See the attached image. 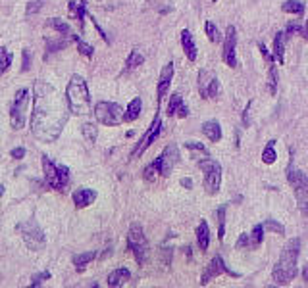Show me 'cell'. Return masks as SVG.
<instances>
[{"label": "cell", "mask_w": 308, "mask_h": 288, "mask_svg": "<svg viewBox=\"0 0 308 288\" xmlns=\"http://www.w3.org/2000/svg\"><path fill=\"white\" fill-rule=\"evenodd\" d=\"M70 106L66 96L44 81L33 85V112H31V131L41 142H54L60 137L64 125L70 117Z\"/></svg>", "instance_id": "6da1fadb"}, {"label": "cell", "mask_w": 308, "mask_h": 288, "mask_svg": "<svg viewBox=\"0 0 308 288\" xmlns=\"http://www.w3.org/2000/svg\"><path fill=\"white\" fill-rule=\"evenodd\" d=\"M299 253H300V238H291L289 242L283 246L277 263L273 265L272 280L275 284H289L291 280L297 277Z\"/></svg>", "instance_id": "7a4b0ae2"}, {"label": "cell", "mask_w": 308, "mask_h": 288, "mask_svg": "<svg viewBox=\"0 0 308 288\" xmlns=\"http://www.w3.org/2000/svg\"><path fill=\"white\" fill-rule=\"evenodd\" d=\"M66 100H68L71 114L75 115L91 114V94H89L87 81L81 75H71L70 83L66 87Z\"/></svg>", "instance_id": "3957f363"}, {"label": "cell", "mask_w": 308, "mask_h": 288, "mask_svg": "<svg viewBox=\"0 0 308 288\" xmlns=\"http://www.w3.org/2000/svg\"><path fill=\"white\" fill-rule=\"evenodd\" d=\"M179 148H177V144H167L166 148L162 150V154H160L152 164L143 169V177H145V181H149V183H154L158 177H167V175L172 173L176 166L179 164Z\"/></svg>", "instance_id": "277c9868"}, {"label": "cell", "mask_w": 308, "mask_h": 288, "mask_svg": "<svg viewBox=\"0 0 308 288\" xmlns=\"http://www.w3.org/2000/svg\"><path fill=\"white\" fill-rule=\"evenodd\" d=\"M287 181L293 186L295 198H297V206L302 215H308V177L300 169L293 167V157L287 167Z\"/></svg>", "instance_id": "5b68a950"}, {"label": "cell", "mask_w": 308, "mask_h": 288, "mask_svg": "<svg viewBox=\"0 0 308 288\" xmlns=\"http://www.w3.org/2000/svg\"><path fill=\"white\" fill-rule=\"evenodd\" d=\"M41 162H43V171H44V181H46V184L58 192L66 190V186L70 184V169L66 166H56L46 154L41 157Z\"/></svg>", "instance_id": "8992f818"}, {"label": "cell", "mask_w": 308, "mask_h": 288, "mask_svg": "<svg viewBox=\"0 0 308 288\" xmlns=\"http://www.w3.org/2000/svg\"><path fill=\"white\" fill-rule=\"evenodd\" d=\"M199 167H201V171H203L204 175V179H203L204 190L208 192L210 196L218 194L220 184H221V166L214 157L206 156L199 159Z\"/></svg>", "instance_id": "52a82bcc"}, {"label": "cell", "mask_w": 308, "mask_h": 288, "mask_svg": "<svg viewBox=\"0 0 308 288\" xmlns=\"http://www.w3.org/2000/svg\"><path fill=\"white\" fill-rule=\"evenodd\" d=\"M127 250L133 253L135 262L139 265H143L149 258V242L139 223H131V227L127 231Z\"/></svg>", "instance_id": "ba28073f"}, {"label": "cell", "mask_w": 308, "mask_h": 288, "mask_svg": "<svg viewBox=\"0 0 308 288\" xmlns=\"http://www.w3.org/2000/svg\"><path fill=\"white\" fill-rule=\"evenodd\" d=\"M29 100H31V90L29 88H19L16 92V98L12 102V112H10V123L16 131L23 129V125H25Z\"/></svg>", "instance_id": "9c48e42d"}, {"label": "cell", "mask_w": 308, "mask_h": 288, "mask_svg": "<svg viewBox=\"0 0 308 288\" xmlns=\"http://www.w3.org/2000/svg\"><path fill=\"white\" fill-rule=\"evenodd\" d=\"M95 117L98 123H102L106 127H116L123 121V108L116 102H97L95 106Z\"/></svg>", "instance_id": "30bf717a"}, {"label": "cell", "mask_w": 308, "mask_h": 288, "mask_svg": "<svg viewBox=\"0 0 308 288\" xmlns=\"http://www.w3.org/2000/svg\"><path fill=\"white\" fill-rule=\"evenodd\" d=\"M19 231H21V236H23V240H25L27 248L33 250V252H39L44 246V242H46L44 231L39 227V223H37L35 219H29L25 223H21V225H19Z\"/></svg>", "instance_id": "8fae6325"}, {"label": "cell", "mask_w": 308, "mask_h": 288, "mask_svg": "<svg viewBox=\"0 0 308 288\" xmlns=\"http://www.w3.org/2000/svg\"><path fill=\"white\" fill-rule=\"evenodd\" d=\"M197 87H199L201 98H204V100H214V98H218V94H220V81H218L216 73L212 70L199 71Z\"/></svg>", "instance_id": "7c38bea8"}, {"label": "cell", "mask_w": 308, "mask_h": 288, "mask_svg": "<svg viewBox=\"0 0 308 288\" xmlns=\"http://www.w3.org/2000/svg\"><path fill=\"white\" fill-rule=\"evenodd\" d=\"M220 275H229V277H241L239 273H235V271H231L226 265V262H223V258L221 255H214L210 260V263L204 267L203 275H201V284H208L212 279H216V277H220Z\"/></svg>", "instance_id": "4fadbf2b"}, {"label": "cell", "mask_w": 308, "mask_h": 288, "mask_svg": "<svg viewBox=\"0 0 308 288\" xmlns=\"http://www.w3.org/2000/svg\"><path fill=\"white\" fill-rule=\"evenodd\" d=\"M221 60L226 66L229 68H237L239 60H237V31L235 27L229 25L226 35H223V52H221Z\"/></svg>", "instance_id": "5bb4252c"}, {"label": "cell", "mask_w": 308, "mask_h": 288, "mask_svg": "<svg viewBox=\"0 0 308 288\" xmlns=\"http://www.w3.org/2000/svg\"><path fill=\"white\" fill-rule=\"evenodd\" d=\"M160 133H162V119H160V115L156 114L154 115V119H152V123H150V127L147 129V133L143 135V139L139 140V142H137V146L133 148L131 157H137V156H141L143 152H147L150 144L158 140Z\"/></svg>", "instance_id": "9a60e30c"}, {"label": "cell", "mask_w": 308, "mask_h": 288, "mask_svg": "<svg viewBox=\"0 0 308 288\" xmlns=\"http://www.w3.org/2000/svg\"><path fill=\"white\" fill-rule=\"evenodd\" d=\"M174 73H176V63H174V61H167L166 66L162 68V71H160L158 87H156V102H158V106L162 104L164 96H166L167 90H170V85H172V81H174Z\"/></svg>", "instance_id": "2e32d148"}, {"label": "cell", "mask_w": 308, "mask_h": 288, "mask_svg": "<svg viewBox=\"0 0 308 288\" xmlns=\"http://www.w3.org/2000/svg\"><path fill=\"white\" fill-rule=\"evenodd\" d=\"M167 115L170 117H181V119H185L187 115H189V108L185 106L183 102V96L179 94V92H174V94L170 96V102H167Z\"/></svg>", "instance_id": "e0dca14e"}, {"label": "cell", "mask_w": 308, "mask_h": 288, "mask_svg": "<svg viewBox=\"0 0 308 288\" xmlns=\"http://www.w3.org/2000/svg\"><path fill=\"white\" fill-rule=\"evenodd\" d=\"M181 46H183V52L187 56L189 61H197V56H199V50H197V43L193 39V33L189 29H183L181 31Z\"/></svg>", "instance_id": "ac0fdd59"}, {"label": "cell", "mask_w": 308, "mask_h": 288, "mask_svg": "<svg viewBox=\"0 0 308 288\" xmlns=\"http://www.w3.org/2000/svg\"><path fill=\"white\" fill-rule=\"evenodd\" d=\"M71 198H73L75 208H87V206H91L93 202L97 200V190H93V188H77Z\"/></svg>", "instance_id": "d6986e66"}, {"label": "cell", "mask_w": 308, "mask_h": 288, "mask_svg": "<svg viewBox=\"0 0 308 288\" xmlns=\"http://www.w3.org/2000/svg\"><path fill=\"white\" fill-rule=\"evenodd\" d=\"M289 35L285 31H277L275 33V39H273V58L279 61V63H285V43H287Z\"/></svg>", "instance_id": "ffe728a7"}, {"label": "cell", "mask_w": 308, "mask_h": 288, "mask_svg": "<svg viewBox=\"0 0 308 288\" xmlns=\"http://www.w3.org/2000/svg\"><path fill=\"white\" fill-rule=\"evenodd\" d=\"M129 279H131L129 269H125V267H118V269H114L110 275H108V286L120 288V286H123V284H127V280Z\"/></svg>", "instance_id": "44dd1931"}, {"label": "cell", "mask_w": 308, "mask_h": 288, "mask_svg": "<svg viewBox=\"0 0 308 288\" xmlns=\"http://www.w3.org/2000/svg\"><path fill=\"white\" fill-rule=\"evenodd\" d=\"M143 112V100L139 96H135L129 106H127V110L123 112V121L125 123H133L135 119H139V115Z\"/></svg>", "instance_id": "7402d4cb"}, {"label": "cell", "mask_w": 308, "mask_h": 288, "mask_svg": "<svg viewBox=\"0 0 308 288\" xmlns=\"http://www.w3.org/2000/svg\"><path fill=\"white\" fill-rule=\"evenodd\" d=\"M70 16L73 19H77L81 25L85 21V16H87V0H70Z\"/></svg>", "instance_id": "603a6c76"}, {"label": "cell", "mask_w": 308, "mask_h": 288, "mask_svg": "<svg viewBox=\"0 0 308 288\" xmlns=\"http://www.w3.org/2000/svg\"><path fill=\"white\" fill-rule=\"evenodd\" d=\"M197 244L203 252H206L208 246H210V227H208L206 221H201L199 227H197Z\"/></svg>", "instance_id": "cb8c5ba5"}, {"label": "cell", "mask_w": 308, "mask_h": 288, "mask_svg": "<svg viewBox=\"0 0 308 288\" xmlns=\"http://www.w3.org/2000/svg\"><path fill=\"white\" fill-rule=\"evenodd\" d=\"M46 25L52 27L54 31H58L62 37H68V39H71L73 41V37H75V33H73V29L70 27V23L68 21H64L62 18H52L46 21Z\"/></svg>", "instance_id": "d4e9b609"}, {"label": "cell", "mask_w": 308, "mask_h": 288, "mask_svg": "<svg viewBox=\"0 0 308 288\" xmlns=\"http://www.w3.org/2000/svg\"><path fill=\"white\" fill-rule=\"evenodd\" d=\"M203 133H204V137L210 140V142H218V140L221 139L220 123L214 121V119H210V121H204L203 123Z\"/></svg>", "instance_id": "484cf974"}, {"label": "cell", "mask_w": 308, "mask_h": 288, "mask_svg": "<svg viewBox=\"0 0 308 288\" xmlns=\"http://www.w3.org/2000/svg\"><path fill=\"white\" fill-rule=\"evenodd\" d=\"M143 63H145V56H143L137 48H133L131 52H129V56H127V60H125V68H123V71L127 73V71L137 70L139 66H143Z\"/></svg>", "instance_id": "4316f807"}, {"label": "cell", "mask_w": 308, "mask_h": 288, "mask_svg": "<svg viewBox=\"0 0 308 288\" xmlns=\"http://www.w3.org/2000/svg\"><path fill=\"white\" fill-rule=\"evenodd\" d=\"M183 146H185L187 150H189V152H193V154H194V159H201V157L210 156V152H208V148L204 146L203 142H197V140H187Z\"/></svg>", "instance_id": "83f0119b"}, {"label": "cell", "mask_w": 308, "mask_h": 288, "mask_svg": "<svg viewBox=\"0 0 308 288\" xmlns=\"http://www.w3.org/2000/svg\"><path fill=\"white\" fill-rule=\"evenodd\" d=\"M95 258H97V252H95V250L77 253V255H73V265H75V269H77V271H83L89 265V263L95 260Z\"/></svg>", "instance_id": "f1b7e54d"}, {"label": "cell", "mask_w": 308, "mask_h": 288, "mask_svg": "<svg viewBox=\"0 0 308 288\" xmlns=\"http://www.w3.org/2000/svg\"><path fill=\"white\" fill-rule=\"evenodd\" d=\"M282 10L285 14H293V16H302L304 14V4L300 0H287L282 4Z\"/></svg>", "instance_id": "f546056e"}, {"label": "cell", "mask_w": 308, "mask_h": 288, "mask_svg": "<svg viewBox=\"0 0 308 288\" xmlns=\"http://www.w3.org/2000/svg\"><path fill=\"white\" fill-rule=\"evenodd\" d=\"M277 81H279V79H277V68H275V63H272V66L268 68V81H266L270 96L277 94Z\"/></svg>", "instance_id": "4dcf8cb0"}, {"label": "cell", "mask_w": 308, "mask_h": 288, "mask_svg": "<svg viewBox=\"0 0 308 288\" xmlns=\"http://www.w3.org/2000/svg\"><path fill=\"white\" fill-rule=\"evenodd\" d=\"M204 33H206V37H208V41L214 44H218L221 41V33L220 29L216 27V23L214 21H210V19H206L204 21Z\"/></svg>", "instance_id": "1f68e13d"}, {"label": "cell", "mask_w": 308, "mask_h": 288, "mask_svg": "<svg viewBox=\"0 0 308 288\" xmlns=\"http://www.w3.org/2000/svg\"><path fill=\"white\" fill-rule=\"evenodd\" d=\"M275 159H277V152H275V140H270V142L266 144V148L262 150V162H264L266 166H272V164H275Z\"/></svg>", "instance_id": "d6a6232c"}, {"label": "cell", "mask_w": 308, "mask_h": 288, "mask_svg": "<svg viewBox=\"0 0 308 288\" xmlns=\"http://www.w3.org/2000/svg\"><path fill=\"white\" fill-rule=\"evenodd\" d=\"M81 133H83V137H85V140H87L89 144H95V142H97V137H98L97 125H93V123H83V125H81Z\"/></svg>", "instance_id": "836d02e7"}, {"label": "cell", "mask_w": 308, "mask_h": 288, "mask_svg": "<svg viewBox=\"0 0 308 288\" xmlns=\"http://www.w3.org/2000/svg\"><path fill=\"white\" fill-rule=\"evenodd\" d=\"M262 240H264V227H262V223H260V225H255L253 233H250V250L260 248Z\"/></svg>", "instance_id": "e575fe53"}, {"label": "cell", "mask_w": 308, "mask_h": 288, "mask_svg": "<svg viewBox=\"0 0 308 288\" xmlns=\"http://www.w3.org/2000/svg\"><path fill=\"white\" fill-rule=\"evenodd\" d=\"M226 206H220L218 211H216V215H218V238L223 240L226 238Z\"/></svg>", "instance_id": "d590c367"}, {"label": "cell", "mask_w": 308, "mask_h": 288, "mask_svg": "<svg viewBox=\"0 0 308 288\" xmlns=\"http://www.w3.org/2000/svg\"><path fill=\"white\" fill-rule=\"evenodd\" d=\"M73 41L77 43V50H79V54H83L85 58H93V54H95V48H93L91 44L85 43V41H83V39H81L79 35L73 37Z\"/></svg>", "instance_id": "8d00e7d4"}, {"label": "cell", "mask_w": 308, "mask_h": 288, "mask_svg": "<svg viewBox=\"0 0 308 288\" xmlns=\"http://www.w3.org/2000/svg\"><path fill=\"white\" fill-rule=\"evenodd\" d=\"M12 61H14V54L8 52L6 48H0V75L12 66Z\"/></svg>", "instance_id": "74e56055"}, {"label": "cell", "mask_w": 308, "mask_h": 288, "mask_svg": "<svg viewBox=\"0 0 308 288\" xmlns=\"http://www.w3.org/2000/svg\"><path fill=\"white\" fill-rule=\"evenodd\" d=\"M262 227H264V231H270V233H275V235H283L285 233V227H283L282 223L273 221V219H266L264 223H262Z\"/></svg>", "instance_id": "f35d334b"}, {"label": "cell", "mask_w": 308, "mask_h": 288, "mask_svg": "<svg viewBox=\"0 0 308 288\" xmlns=\"http://www.w3.org/2000/svg\"><path fill=\"white\" fill-rule=\"evenodd\" d=\"M285 33H287L289 37L291 35H302V33H304V27L299 25L297 21H289L287 27H285Z\"/></svg>", "instance_id": "ab89813d"}, {"label": "cell", "mask_w": 308, "mask_h": 288, "mask_svg": "<svg viewBox=\"0 0 308 288\" xmlns=\"http://www.w3.org/2000/svg\"><path fill=\"white\" fill-rule=\"evenodd\" d=\"M258 50H260V54H262V58H264V61L268 63V66H272L273 61H275V58H273V54L266 48L264 43H258Z\"/></svg>", "instance_id": "60d3db41"}, {"label": "cell", "mask_w": 308, "mask_h": 288, "mask_svg": "<svg viewBox=\"0 0 308 288\" xmlns=\"http://www.w3.org/2000/svg\"><path fill=\"white\" fill-rule=\"evenodd\" d=\"M235 248H237V250H241V248H250V235L241 233L237 238V242H235Z\"/></svg>", "instance_id": "b9f144b4"}, {"label": "cell", "mask_w": 308, "mask_h": 288, "mask_svg": "<svg viewBox=\"0 0 308 288\" xmlns=\"http://www.w3.org/2000/svg\"><path fill=\"white\" fill-rule=\"evenodd\" d=\"M48 279H50V273H48V271H43L41 275H37L35 279H33V282H31V286H41V284H43L44 280H48Z\"/></svg>", "instance_id": "7bdbcfd3"}, {"label": "cell", "mask_w": 308, "mask_h": 288, "mask_svg": "<svg viewBox=\"0 0 308 288\" xmlns=\"http://www.w3.org/2000/svg\"><path fill=\"white\" fill-rule=\"evenodd\" d=\"M31 68V54H29V50H23V66H21V71H27Z\"/></svg>", "instance_id": "ee69618b"}, {"label": "cell", "mask_w": 308, "mask_h": 288, "mask_svg": "<svg viewBox=\"0 0 308 288\" xmlns=\"http://www.w3.org/2000/svg\"><path fill=\"white\" fill-rule=\"evenodd\" d=\"M250 108H253V102H248V104H246V108H245V112H243V125H248V121H250V119H248V117H250Z\"/></svg>", "instance_id": "f6af8a7d"}, {"label": "cell", "mask_w": 308, "mask_h": 288, "mask_svg": "<svg viewBox=\"0 0 308 288\" xmlns=\"http://www.w3.org/2000/svg\"><path fill=\"white\" fill-rule=\"evenodd\" d=\"M25 156V148H21V146H18V148L12 150V157H16V159H21V157Z\"/></svg>", "instance_id": "bcb514c9"}, {"label": "cell", "mask_w": 308, "mask_h": 288, "mask_svg": "<svg viewBox=\"0 0 308 288\" xmlns=\"http://www.w3.org/2000/svg\"><path fill=\"white\" fill-rule=\"evenodd\" d=\"M39 8H41V0H37V2H29V6H27V14H35Z\"/></svg>", "instance_id": "7dc6e473"}, {"label": "cell", "mask_w": 308, "mask_h": 288, "mask_svg": "<svg viewBox=\"0 0 308 288\" xmlns=\"http://www.w3.org/2000/svg\"><path fill=\"white\" fill-rule=\"evenodd\" d=\"M179 183H181V186H183V188H193V179H187V177H183Z\"/></svg>", "instance_id": "c3c4849f"}, {"label": "cell", "mask_w": 308, "mask_h": 288, "mask_svg": "<svg viewBox=\"0 0 308 288\" xmlns=\"http://www.w3.org/2000/svg\"><path fill=\"white\" fill-rule=\"evenodd\" d=\"M302 280H304V284H308V263L304 265V269H302Z\"/></svg>", "instance_id": "681fc988"}, {"label": "cell", "mask_w": 308, "mask_h": 288, "mask_svg": "<svg viewBox=\"0 0 308 288\" xmlns=\"http://www.w3.org/2000/svg\"><path fill=\"white\" fill-rule=\"evenodd\" d=\"M302 39L308 41V19H306V25H304V33H302Z\"/></svg>", "instance_id": "f907efd6"}, {"label": "cell", "mask_w": 308, "mask_h": 288, "mask_svg": "<svg viewBox=\"0 0 308 288\" xmlns=\"http://www.w3.org/2000/svg\"><path fill=\"white\" fill-rule=\"evenodd\" d=\"M2 194H4V184H0V198H2Z\"/></svg>", "instance_id": "816d5d0a"}, {"label": "cell", "mask_w": 308, "mask_h": 288, "mask_svg": "<svg viewBox=\"0 0 308 288\" xmlns=\"http://www.w3.org/2000/svg\"><path fill=\"white\" fill-rule=\"evenodd\" d=\"M212 2H218V0H212Z\"/></svg>", "instance_id": "f5cc1de1"}]
</instances>
